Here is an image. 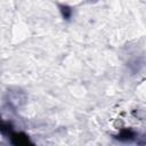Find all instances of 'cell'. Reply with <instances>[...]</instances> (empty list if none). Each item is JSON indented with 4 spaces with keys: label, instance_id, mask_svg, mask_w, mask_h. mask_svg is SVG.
Masks as SVG:
<instances>
[{
    "label": "cell",
    "instance_id": "obj_1",
    "mask_svg": "<svg viewBox=\"0 0 146 146\" xmlns=\"http://www.w3.org/2000/svg\"><path fill=\"white\" fill-rule=\"evenodd\" d=\"M8 141L15 146H27V145H33L34 141L32 138L25 132V131H17L14 130L8 137Z\"/></svg>",
    "mask_w": 146,
    "mask_h": 146
},
{
    "label": "cell",
    "instance_id": "obj_2",
    "mask_svg": "<svg viewBox=\"0 0 146 146\" xmlns=\"http://www.w3.org/2000/svg\"><path fill=\"white\" fill-rule=\"evenodd\" d=\"M138 137V132L132 129V128H122L120 129L116 135H114V139L119 143H123V144H130L137 140Z\"/></svg>",
    "mask_w": 146,
    "mask_h": 146
},
{
    "label": "cell",
    "instance_id": "obj_3",
    "mask_svg": "<svg viewBox=\"0 0 146 146\" xmlns=\"http://www.w3.org/2000/svg\"><path fill=\"white\" fill-rule=\"evenodd\" d=\"M57 5V9L59 11V15L62 17L63 21L65 22H68L73 18V15H74V8L67 3H56Z\"/></svg>",
    "mask_w": 146,
    "mask_h": 146
},
{
    "label": "cell",
    "instance_id": "obj_4",
    "mask_svg": "<svg viewBox=\"0 0 146 146\" xmlns=\"http://www.w3.org/2000/svg\"><path fill=\"white\" fill-rule=\"evenodd\" d=\"M14 130H15V127L10 121L0 119V135L2 137L7 138Z\"/></svg>",
    "mask_w": 146,
    "mask_h": 146
}]
</instances>
